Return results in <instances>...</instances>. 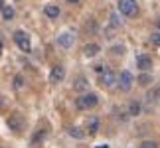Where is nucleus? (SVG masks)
Masks as SVG:
<instances>
[{"instance_id": "f257e3e1", "label": "nucleus", "mask_w": 160, "mask_h": 148, "mask_svg": "<svg viewBox=\"0 0 160 148\" xmlns=\"http://www.w3.org/2000/svg\"><path fill=\"white\" fill-rule=\"evenodd\" d=\"M97 103H99V97H97L95 93H85V95H81L75 101V107L81 109V111H87V109H93Z\"/></svg>"}, {"instance_id": "f03ea898", "label": "nucleus", "mask_w": 160, "mask_h": 148, "mask_svg": "<svg viewBox=\"0 0 160 148\" xmlns=\"http://www.w3.org/2000/svg\"><path fill=\"white\" fill-rule=\"evenodd\" d=\"M6 125H8L10 131H14V132H22V131H24V126H26V121H24V116H22L20 113H14V115H10V116H8Z\"/></svg>"}, {"instance_id": "7ed1b4c3", "label": "nucleus", "mask_w": 160, "mask_h": 148, "mask_svg": "<svg viewBox=\"0 0 160 148\" xmlns=\"http://www.w3.org/2000/svg\"><path fill=\"white\" fill-rule=\"evenodd\" d=\"M117 8H119V12L125 14V16H134L137 10H138V4H137V0H119Z\"/></svg>"}, {"instance_id": "20e7f679", "label": "nucleus", "mask_w": 160, "mask_h": 148, "mask_svg": "<svg viewBox=\"0 0 160 148\" xmlns=\"http://www.w3.org/2000/svg\"><path fill=\"white\" fill-rule=\"evenodd\" d=\"M14 42H16V46L22 49V52H30L32 49V44H30V38L26 34L22 32V30H18V32H14Z\"/></svg>"}, {"instance_id": "39448f33", "label": "nucleus", "mask_w": 160, "mask_h": 148, "mask_svg": "<svg viewBox=\"0 0 160 148\" xmlns=\"http://www.w3.org/2000/svg\"><path fill=\"white\" fill-rule=\"evenodd\" d=\"M132 83H134L132 73H131V71H121V75H119V87H121L122 91H131Z\"/></svg>"}, {"instance_id": "423d86ee", "label": "nucleus", "mask_w": 160, "mask_h": 148, "mask_svg": "<svg viewBox=\"0 0 160 148\" xmlns=\"http://www.w3.org/2000/svg\"><path fill=\"white\" fill-rule=\"evenodd\" d=\"M99 75H101V77H99V83L103 85V87H111V85L117 81V75H115L111 69H105L103 73H99Z\"/></svg>"}, {"instance_id": "0eeeda50", "label": "nucleus", "mask_w": 160, "mask_h": 148, "mask_svg": "<svg viewBox=\"0 0 160 148\" xmlns=\"http://www.w3.org/2000/svg\"><path fill=\"white\" fill-rule=\"evenodd\" d=\"M63 77H65V67L63 65H55L52 73H50V81L52 83H59V81H63Z\"/></svg>"}, {"instance_id": "6e6552de", "label": "nucleus", "mask_w": 160, "mask_h": 148, "mask_svg": "<svg viewBox=\"0 0 160 148\" xmlns=\"http://www.w3.org/2000/svg\"><path fill=\"white\" fill-rule=\"evenodd\" d=\"M137 67H140L142 71H148L152 67V59L148 57V55H138L137 57Z\"/></svg>"}, {"instance_id": "1a4fd4ad", "label": "nucleus", "mask_w": 160, "mask_h": 148, "mask_svg": "<svg viewBox=\"0 0 160 148\" xmlns=\"http://www.w3.org/2000/svg\"><path fill=\"white\" fill-rule=\"evenodd\" d=\"M99 49H101V47L97 46V44H87V46L83 47V53L87 55V57H93V55L99 53Z\"/></svg>"}, {"instance_id": "9d476101", "label": "nucleus", "mask_w": 160, "mask_h": 148, "mask_svg": "<svg viewBox=\"0 0 160 148\" xmlns=\"http://www.w3.org/2000/svg\"><path fill=\"white\" fill-rule=\"evenodd\" d=\"M89 89V83L85 77H79L75 83H73V91H87Z\"/></svg>"}, {"instance_id": "9b49d317", "label": "nucleus", "mask_w": 160, "mask_h": 148, "mask_svg": "<svg viewBox=\"0 0 160 148\" xmlns=\"http://www.w3.org/2000/svg\"><path fill=\"white\" fill-rule=\"evenodd\" d=\"M44 12H46L48 18H58V16H59V8H58L55 4H48L46 8H44Z\"/></svg>"}, {"instance_id": "f8f14e48", "label": "nucleus", "mask_w": 160, "mask_h": 148, "mask_svg": "<svg viewBox=\"0 0 160 148\" xmlns=\"http://www.w3.org/2000/svg\"><path fill=\"white\" fill-rule=\"evenodd\" d=\"M71 42H73V36H69V34H61L59 38H58V44H59L61 47H69Z\"/></svg>"}, {"instance_id": "ddd939ff", "label": "nucleus", "mask_w": 160, "mask_h": 148, "mask_svg": "<svg viewBox=\"0 0 160 148\" xmlns=\"http://www.w3.org/2000/svg\"><path fill=\"white\" fill-rule=\"evenodd\" d=\"M138 113H140V105H138L137 101H132L131 105H128V113H127V115H131V116H137Z\"/></svg>"}, {"instance_id": "4468645a", "label": "nucleus", "mask_w": 160, "mask_h": 148, "mask_svg": "<svg viewBox=\"0 0 160 148\" xmlns=\"http://www.w3.org/2000/svg\"><path fill=\"white\" fill-rule=\"evenodd\" d=\"M69 134H71L73 138H77V140L85 138V132L81 131V128H77V126H71V128H69Z\"/></svg>"}, {"instance_id": "2eb2a0df", "label": "nucleus", "mask_w": 160, "mask_h": 148, "mask_svg": "<svg viewBox=\"0 0 160 148\" xmlns=\"http://www.w3.org/2000/svg\"><path fill=\"white\" fill-rule=\"evenodd\" d=\"M2 18L4 20H12V18H14V8H12V6H4L2 8Z\"/></svg>"}, {"instance_id": "dca6fc26", "label": "nucleus", "mask_w": 160, "mask_h": 148, "mask_svg": "<svg viewBox=\"0 0 160 148\" xmlns=\"http://www.w3.org/2000/svg\"><path fill=\"white\" fill-rule=\"evenodd\" d=\"M97 128H99V121H97L95 116H93V119L87 122V131H89L91 134H95V132H97Z\"/></svg>"}, {"instance_id": "f3484780", "label": "nucleus", "mask_w": 160, "mask_h": 148, "mask_svg": "<svg viewBox=\"0 0 160 148\" xmlns=\"http://www.w3.org/2000/svg\"><path fill=\"white\" fill-rule=\"evenodd\" d=\"M138 83L146 87V85H150V83H152V77L148 75V73H142V75H138Z\"/></svg>"}, {"instance_id": "a211bd4d", "label": "nucleus", "mask_w": 160, "mask_h": 148, "mask_svg": "<svg viewBox=\"0 0 160 148\" xmlns=\"http://www.w3.org/2000/svg\"><path fill=\"white\" fill-rule=\"evenodd\" d=\"M158 97H160V87H156V89H152L148 95H146V99L152 103V101H158Z\"/></svg>"}, {"instance_id": "6ab92c4d", "label": "nucleus", "mask_w": 160, "mask_h": 148, "mask_svg": "<svg viewBox=\"0 0 160 148\" xmlns=\"http://www.w3.org/2000/svg\"><path fill=\"white\" fill-rule=\"evenodd\" d=\"M44 136H46V131H38L34 134V138H32V144H38L40 140H44Z\"/></svg>"}, {"instance_id": "aec40b11", "label": "nucleus", "mask_w": 160, "mask_h": 148, "mask_svg": "<svg viewBox=\"0 0 160 148\" xmlns=\"http://www.w3.org/2000/svg\"><path fill=\"white\" fill-rule=\"evenodd\" d=\"M138 148H158V142H154V140H144Z\"/></svg>"}, {"instance_id": "412c9836", "label": "nucleus", "mask_w": 160, "mask_h": 148, "mask_svg": "<svg viewBox=\"0 0 160 148\" xmlns=\"http://www.w3.org/2000/svg\"><path fill=\"white\" fill-rule=\"evenodd\" d=\"M14 87H16V89H22V87H24V77H22V75H16V77H14Z\"/></svg>"}, {"instance_id": "4be33fe9", "label": "nucleus", "mask_w": 160, "mask_h": 148, "mask_svg": "<svg viewBox=\"0 0 160 148\" xmlns=\"http://www.w3.org/2000/svg\"><path fill=\"white\" fill-rule=\"evenodd\" d=\"M150 42H152V46H158L160 47V32H154L150 36Z\"/></svg>"}, {"instance_id": "5701e85b", "label": "nucleus", "mask_w": 160, "mask_h": 148, "mask_svg": "<svg viewBox=\"0 0 160 148\" xmlns=\"http://www.w3.org/2000/svg\"><path fill=\"white\" fill-rule=\"evenodd\" d=\"M113 53H122V46H115L113 47Z\"/></svg>"}, {"instance_id": "b1692460", "label": "nucleus", "mask_w": 160, "mask_h": 148, "mask_svg": "<svg viewBox=\"0 0 160 148\" xmlns=\"http://www.w3.org/2000/svg\"><path fill=\"white\" fill-rule=\"evenodd\" d=\"M95 71L97 73H103V71H105V67H103V65H95Z\"/></svg>"}, {"instance_id": "393cba45", "label": "nucleus", "mask_w": 160, "mask_h": 148, "mask_svg": "<svg viewBox=\"0 0 160 148\" xmlns=\"http://www.w3.org/2000/svg\"><path fill=\"white\" fill-rule=\"evenodd\" d=\"M67 2H71V4H75V2H79V0H67Z\"/></svg>"}, {"instance_id": "a878e982", "label": "nucleus", "mask_w": 160, "mask_h": 148, "mask_svg": "<svg viewBox=\"0 0 160 148\" xmlns=\"http://www.w3.org/2000/svg\"><path fill=\"white\" fill-rule=\"evenodd\" d=\"M97 148H109V146L107 144H101V146H97Z\"/></svg>"}, {"instance_id": "bb28decb", "label": "nucleus", "mask_w": 160, "mask_h": 148, "mask_svg": "<svg viewBox=\"0 0 160 148\" xmlns=\"http://www.w3.org/2000/svg\"><path fill=\"white\" fill-rule=\"evenodd\" d=\"M4 8V2H2V0H0V10H2Z\"/></svg>"}, {"instance_id": "cd10ccee", "label": "nucleus", "mask_w": 160, "mask_h": 148, "mask_svg": "<svg viewBox=\"0 0 160 148\" xmlns=\"http://www.w3.org/2000/svg\"><path fill=\"white\" fill-rule=\"evenodd\" d=\"M156 24H158V32H160V18H158V22H156Z\"/></svg>"}, {"instance_id": "c85d7f7f", "label": "nucleus", "mask_w": 160, "mask_h": 148, "mask_svg": "<svg viewBox=\"0 0 160 148\" xmlns=\"http://www.w3.org/2000/svg\"><path fill=\"white\" fill-rule=\"evenodd\" d=\"M0 53H2V42H0Z\"/></svg>"}, {"instance_id": "c756f323", "label": "nucleus", "mask_w": 160, "mask_h": 148, "mask_svg": "<svg viewBox=\"0 0 160 148\" xmlns=\"http://www.w3.org/2000/svg\"><path fill=\"white\" fill-rule=\"evenodd\" d=\"M0 107H2V95H0Z\"/></svg>"}, {"instance_id": "7c9ffc66", "label": "nucleus", "mask_w": 160, "mask_h": 148, "mask_svg": "<svg viewBox=\"0 0 160 148\" xmlns=\"http://www.w3.org/2000/svg\"><path fill=\"white\" fill-rule=\"evenodd\" d=\"M0 148H2V146H0Z\"/></svg>"}]
</instances>
